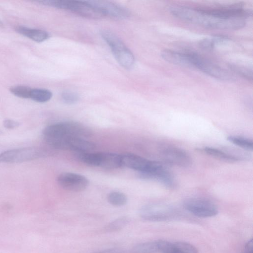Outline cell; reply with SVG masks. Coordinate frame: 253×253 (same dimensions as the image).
<instances>
[{
    "mask_svg": "<svg viewBox=\"0 0 253 253\" xmlns=\"http://www.w3.org/2000/svg\"><path fill=\"white\" fill-rule=\"evenodd\" d=\"M193 67L215 79L230 81L234 79L233 75L227 70L192 52Z\"/></svg>",
    "mask_w": 253,
    "mask_h": 253,
    "instance_id": "cell-6",
    "label": "cell"
},
{
    "mask_svg": "<svg viewBox=\"0 0 253 253\" xmlns=\"http://www.w3.org/2000/svg\"><path fill=\"white\" fill-rule=\"evenodd\" d=\"M10 91L14 95L23 98H30L32 88L23 85L12 86L10 88Z\"/></svg>",
    "mask_w": 253,
    "mask_h": 253,
    "instance_id": "cell-24",
    "label": "cell"
},
{
    "mask_svg": "<svg viewBox=\"0 0 253 253\" xmlns=\"http://www.w3.org/2000/svg\"><path fill=\"white\" fill-rule=\"evenodd\" d=\"M174 210L163 204H150L143 207L140 211L141 217L148 221H164L173 218Z\"/></svg>",
    "mask_w": 253,
    "mask_h": 253,
    "instance_id": "cell-11",
    "label": "cell"
},
{
    "mask_svg": "<svg viewBox=\"0 0 253 253\" xmlns=\"http://www.w3.org/2000/svg\"><path fill=\"white\" fill-rule=\"evenodd\" d=\"M108 202L112 206L121 207L125 205L127 201L125 194L119 191H112L108 193L107 197Z\"/></svg>",
    "mask_w": 253,
    "mask_h": 253,
    "instance_id": "cell-22",
    "label": "cell"
},
{
    "mask_svg": "<svg viewBox=\"0 0 253 253\" xmlns=\"http://www.w3.org/2000/svg\"><path fill=\"white\" fill-rule=\"evenodd\" d=\"M174 244L180 253H198L197 249L189 243L178 241Z\"/></svg>",
    "mask_w": 253,
    "mask_h": 253,
    "instance_id": "cell-26",
    "label": "cell"
},
{
    "mask_svg": "<svg viewBox=\"0 0 253 253\" xmlns=\"http://www.w3.org/2000/svg\"><path fill=\"white\" fill-rule=\"evenodd\" d=\"M129 221V218L126 216L118 217L108 223L105 227V231L107 232L120 231L127 226Z\"/></svg>",
    "mask_w": 253,
    "mask_h": 253,
    "instance_id": "cell-19",
    "label": "cell"
},
{
    "mask_svg": "<svg viewBox=\"0 0 253 253\" xmlns=\"http://www.w3.org/2000/svg\"><path fill=\"white\" fill-rule=\"evenodd\" d=\"M90 130L84 125L75 121H65L49 125L42 134L45 141L62 137L85 138L91 134Z\"/></svg>",
    "mask_w": 253,
    "mask_h": 253,
    "instance_id": "cell-2",
    "label": "cell"
},
{
    "mask_svg": "<svg viewBox=\"0 0 253 253\" xmlns=\"http://www.w3.org/2000/svg\"><path fill=\"white\" fill-rule=\"evenodd\" d=\"M158 252L162 253H180L175 244L165 240L157 241Z\"/></svg>",
    "mask_w": 253,
    "mask_h": 253,
    "instance_id": "cell-23",
    "label": "cell"
},
{
    "mask_svg": "<svg viewBox=\"0 0 253 253\" xmlns=\"http://www.w3.org/2000/svg\"><path fill=\"white\" fill-rule=\"evenodd\" d=\"M157 252V241L142 243L132 249V253H156Z\"/></svg>",
    "mask_w": 253,
    "mask_h": 253,
    "instance_id": "cell-18",
    "label": "cell"
},
{
    "mask_svg": "<svg viewBox=\"0 0 253 253\" xmlns=\"http://www.w3.org/2000/svg\"><path fill=\"white\" fill-rule=\"evenodd\" d=\"M42 156L41 151L34 147L13 149L0 154V163H18L33 160Z\"/></svg>",
    "mask_w": 253,
    "mask_h": 253,
    "instance_id": "cell-8",
    "label": "cell"
},
{
    "mask_svg": "<svg viewBox=\"0 0 253 253\" xmlns=\"http://www.w3.org/2000/svg\"><path fill=\"white\" fill-rule=\"evenodd\" d=\"M203 151L208 155L220 160L228 162H235L240 160L237 157L233 155L231 153H228L224 150L218 148L205 147L203 148Z\"/></svg>",
    "mask_w": 253,
    "mask_h": 253,
    "instance_id": "cell-17",
    "label": "cell"
},
{
    "mask_svg": "<svg viewBox=\"0 0 253 253\" xmlns=\"http://www.w3.org/2000/svg\"><path fill=\"white\" fill-rule=\"evenodd\" d=\"M160 155L165 162L177 167L186 168L192 163V159L186 151L173 146L162 148Z\"/></svg>",
    "mask_w": 253,
    "mask_h": 253,
    "instance_id": "cell-9",
    "label": "cell"
},
{
    "mask_svg": "<svg viewBox=\"0 0 253 253\" xmlns=\"http://www.w3.org/2000/svg\"><path fill=\"white\" fill-rule=\"evenodd\" d=\"M3 126L7 129H13L18 127L20 123L11 119H6L3 121Z\"/></svg>",
    "mask_w": 253,
    "mask_h": 253,
    "instance_id": "cell-29",
    "label": "cell"
},
{
    "mask_svg": "<svg viewBox=\"0 0 253 253\" xmlns=\"http://www.w3.org/2000/svg\"><path fill=\"white\" fill-rule=\"evenodd\" d=\"M227 140L234 145L248 151H252L253 148V140L240 136L230 135Z\"/></svg>",
    "mask_w": 253,
    "mask_h": 253,
    "instance_id": "cell-21",
    "label": "cell"
},
{
    "mask_svg": "<svg viewBox=\"0 0 253 253\" xmlns=\"http://www.w3.org/2000/svg\"><path fill=\"white\" fill-rule=\"evenodd\" d=\"M52 92L47 89L42 88H32L30 98L38 102H45L52 97Z\"/></svg>",
    "mask_w": 253,
    "mask_h": 253,
    "instance_id": "cell-20",
    "label": "cell"
},
{
    "mask_svg": "<svg viewBox=\"0 0 253 253\" xmlns=\"http://www.w3.org/2000/svg\"><path fill=\"white\" fill-rule=\"evenodd\" d=\"M78 158L84 163L93 167L108 169L122 166L121 155L110 152H76Z\"/></svg>",
    "mask_w": 253,
    "mask_h": 253,
    "instance_id": "cell-5",
    "label": "cell"
},
{
    "mask_svg": "<svg viewBox=\"0 0 253 253\" xmlns=\"http://www.w3.org/2000/svg\"><path fill=\"white\" fill-rule=\"evenodd\" d=\"M230 68L234 72L246 79L252 80L253 79L252 69L244 66L233 64L230 65Z\"/></svg>",
    "mask_w": 253,
    "mask_h": 253,
    "instance_id": "cell-25",
    "label": "cell"
},
{
    "mask_svg": "<svg viewBox=\"0 0 253 253\" xmlns=\"http://www.w3.org/2000/svg\"><path fill=\"white\" fill-rule=\"evenodd\" d=\"M169 10L178 18L208 28L237 30L246 24V19L223 17L214 13L209 8L174 5L171 6Z\"/></svg>",
    "mask_w": 253,
    "mask_h": 253,
    "instance_id": "cell-1",
    "label": "cell"
},
{
    "mask_svg": "<svg viewBox=\"0 0 253 253\" xmlns=\"http://www.w3.org/2000/svg\"><path fill=\"white\" fill-rule=\"evenodd\" d=\"M61 97L63 101L67 104H75L79 100V96L77 93L68 91L63 92Z\"/></svg>",
    "mask_w": 253,
    "mask_h": 253,
    "instance_id": "cell-27",
    "label": "cell"
},
{
    "mask_svg": "<svg viewBox=\"0 0 253 253\" xmlns=\"http://www.w3.org/2000/svg\"><path fill=\"white\" fill-rule=\"evenodd\" d=\"M3 23L0 20V28L3 27Z\"/></svg>",
    "mask_w": 253,
    "mask_h": 253,
    "instance_id": "cell-33",
    "label": "cell"
},
{
    "mask_svg": "<svg viewBox=\"0 0 253 253\" xmlns=\"http://www.w3.org/2000/svg\"><path fill=\"white\" fill-rule=\"evenodd\" d=\"M161 56L170 63L180 66L193 67L191 52H180L165 49L161 52Z\"/></svg>",
    "mask_w": 253,
    "mask_h": 253,
    "instance_id": "cell-15",
    "label": "cell"
},
{
    "mask_svg": "<svg viewBox=\"0 0 253 253\" xmlns=\"http://www.w3.org/2000/svg\"><path fill=\"white\" fill-rule=\"evenodd\" d=\"M200 47L207 50H212L215 45L212 39H205L201 40L199 43Z\"/></svg>",
    "mask_w": 253,
    "mask_h": 253,
    "instance_id": "cell-28",
    "label": "cell"
},
{
    "mask_svg": "<svg viewBox=\"0 0 253 253\" xmlns=\"http://www.w3.org/2000/svg\"><path fill=\"white\" fill-rule=\"evenodd\" d=\"M57 181L62 188L72 192L84 191L88 185V180L86 177L73 172L61 173L58 175Z\"/></svg>",
    "mask_w": 253,
    "mask_h": 253,
    "instance_id": "cell-12",
    "label": "cell"
},
{
    "mask_svg": "<svg viewBox=\"0 0 253 253\" xmlns=\"http://www.w3.org/2000/svg\"><path fill=\"white\" fill-rule=\"evenodd\" d=\"M102 14L113 17L124 19L129 16V12L124 7L113 2L103 0H88Z\"/></svg>",
    "mask_w": 253,
    "mask_h": 253,
    "instance_id": "cell-13",
    "label": "cell"
},
{
    "mask_svg": "<svg viewBox=\"0 0 253 253\" xmlns=\"http://www.w3.org/2000/svg\"><path fill=\"white\" fill-rule=\"evenodd\" d=\"M122 166L138 171L140 173L147 171L150 168L153 161L141 156L132 154L121 155Z\"/></svg>",
    "mask_w": 253,
    "mask_h": 253,
    "instance_id": "cell-14",
    "label": "cell"
},
{
    "mask_svg": "<svg viewBox=\"0 0 253 253\" xmlns=\"http://www.w3.org/2000/svg\"><path fill=\"white\" fill-rule=\"evenodd\" d=\"M42 4L70 10L87 18L99 19L104 15L88 0H45L39 1Z\"/></svg>",
    "mask_w": 253,
    "mask_h": 253,
    "instance_id": "cell-3",
    "label": "cell"
},
{
    "mask_svg": "<svg viewBox=\"0 0 253 253\" xmlns=\"http://www.w3.org/2000/svg\"><path fill=\"white\" fill-rule=\"evenodd\" d=\"M211 39L215 45L218 44L226 42L229 40V38L227 36L221 35L214 36Z\"/></svg>",
    "mask_w": 253,
    "mask_h": 253,
    "instance_id": "cell-30",
    "label": "cell"
},
{
    "mask_svg": "<svg viewBox=\"0 0 253 253\" xmlns=\"http://www.w3.org/2000/svg\"><path fill=\"white\" fill-rule=\"evenodd\" d=\"M95 253H121V252L117 249H109Z\"/></svg>",
    "mask_w": 253,
    "mask_h": 253,
    "instance_id": "cell-32",
    "label": "cell"
},
{
    "mask_svg": "<svg viewBox=\"0 0 253 253\" xmlns=\"http://www.w3.org/2000/svg\"><path fill=\"white\" fill-rule=\"evenodd\" d=\"M15 30L17 33L38 42H42L48 39L49 37L47 32L40 29L18 26L16 28Z\"/></svg>",
    "mask_w": 253,
    "mask_h": 253,
    "instance_id": "cell-16",
    "label": "cell"
},
{
    "mask_svg": "<svg viewBox=\"0 0 253 253\" xmlns=\"http://www.w3.org/2000/svg\"><path fill=\"white\" fill-rule=\"evenodd\" d=\"M140 176L143 179L157 180L169 189L176 186V181L172 173L158 162L154 161L150 169L145 173H140Z\"/></svg>",
    "mask_w": 253,
    "mask_h": 253,
    "instance_id": "cell-10",
    "label": "cell"
},
{
    "mask_svg": "<svg viewBox=\"0 0 253 253\" xmlns=\"http://www.w3.org/2000/svg\"><path fill=\"white\" fill-rule=\"evenodd\" d=\"M183 206L187 211L200 217H212L218 213L217 207L211 201L205 199H188L184 202Z\"/></svg>",
    "mask_w": 253,
    "mask_h": 253,
    "instance_id": "cell-7",
    "label": "cell"
},
{
    "mask_svg": "<svg viewBox=\"0 0 253 253\" xmlns=\"http://www.w3.org/2000/svg\"><path fill=\"white\" fill-rule=\"evenodd\" d=\"M101 36L109 46L118 62L124 68L129 69L134 63V57L131 51L123 42L112 32L104 30Z\"/></svg>",
    "mask_w": 253,
    "mask_h": 253,
    "instance_id": "cell-4",
    "label": "cell"
},
{
    "mask_svg": "<svg viewBox=\"0 0 253 253\" xmlns=\"http://www.w3.org/2000/svg\"><path fill=\"white\" fill-rule=\"evenodd\" d=\"M243 253H253V239L248 241L245 245Z\"/></svg>",
    "mask_w": 253,
    "mask_h": 253,
    "instance_id": "cell-31",
    "label": "cell"
}]
</instances>
